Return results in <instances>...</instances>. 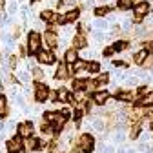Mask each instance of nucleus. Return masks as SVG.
I'll return each mask as SVG.
<instances>
[{"mask_svg": "<svg viewBox=\"0 0 153 153\" xmlns=\"http://www.w3.org/2000/svg\"><path fill=\"white\" fill-rule=\"evenodd\" d=\"M40 18H42V20H46V22H56V20H59V16H56L51 9L42 11V13H40Z\"/></svg>", "mask_w": 153, "mask_h": 153, "instance_id": "nucleus-14", "label": "nucleus"}, {"mask_svg": "<svg viewBox=\"0 0 153 153\" xmlns=\"http://www.w3.org/2000/svg\"><path fill=\"white\" fill-rule=\"evenodd\" d=\"M44 42L49 46V48H56V44H59V36H56V33L53 29L46 31L44 33Z\"/></svg>", "mask_w": 153, "mask_h": 153, "instance_id": "nucleus-5", "label": "nucleus"}, {"mask_svg": "<svg viewBox=\"0 0 153 153\" xmlns=\"http://www.w3.org/2000/svg\"><path fill=\"white\" fill-rule=\"evenodd\" d=\"M86 68H88V64H86V62H84L82 59H79V60H76V62H75L73 66H69L71 73H73V71H82V69H86Z\"/></svg>", "mask_w": 153, "mask_h": 153, "instance_id": "nucleus-18", "label": "nucleus"}, {"mask_svg": "<svg viewBox=\"0 0 153 153\" xmlns=\"http://www.w3.org/2000/svg\"><path fill=\"white\" fill-rule=\"evenodd\" d=\"M56 100L59 102H69L71 100V95L68 89H59V93H56Z\"/></svg>", "mask_w": 153, "mask_h": 153, "instance_id": "nucleus-15", "label": "nucleus"}, {"mask_svg": "<svg viewBox=\"0 0 153 153\" xmlns=\"http://www.w3.org/2000/svg\"><path fill=\"white\" fill-rule=\"evenodd\" d=\"M86 84H88V82H84V80H80V79L75 80V89H76V91H82V89L86 88Z\"/></svg>", "mask_w": 153, "mask_h": 153, "instance_id": "nucleus-32", "label": "nucleus"}, {"mask_svg": "<svg viewBox=\"0 0 153 153\" xmlns=\"http://www.w3.org/2000/svg\"><path fill=\"white\" fill-rule=\"evenodd\" d=\"M71 46H73V49H84V48H86V36H84L82 33L75 35V36H73Z\"/></svg>", "mask_w": 153, "mask_h": 153, "instance_id": "nucleus-10", "label": "nucleus"}, {"mask_svg": "<svg viewBox=\"0 0 153 153\" xmlns=\"http://www.w3.org/2000/svg\"><path fill=\"white\" fill-rule=\"evenodd\" d=\"M64 60H66V64H68V66H73L76 60H79L76 49H73V48H71V49H68V51H66V55H64Z\"/></svg>", "mask_w": 153, "mask_h": 153, "instance_id": "nucleus-12", "label": "nucleus"}, {"mask_svg": "<svg viewBox=\"0 0 153 153\" xmlns=\"http://www.w3.org/2000/svg\"><path fill=\"white\" fill-rule=\"evenodd\" d=\"M7 149H9V153H18L22 149V139H20V135L18 137H13L9 142H7Z\"/></svg>", "mask_w": 153, "mask_h": 153, "instance_id": "nucleus-6", "label": "nucleus"}, {"mask_svg": "<svg viewBox=\"0 0 153 153\" xmlns=\"http://www.w3.org/2000/svg\"><path fill=\"white\" fill-rule=\"evenodd\" d=\"M95 27H97V31H104L106 27H108V22L104 20V18H97V20H95V24H93Z\"/></svg>", "mask_w": 153, "mask_h": 153, "instance_id": "nucleus-26", "label": "nucleus"}, {"mask_svg": "<svg viewBox=\"0 0 153 153\" xmlns=\"http://www.w3.org/2000/svg\"><path fill=\"white\" fill-rule=\"evenodd\" d=\"M73 100H76V102H84L86 100V91L82 89V91H76L75 95H73Z\"/></svg>", "mask_w": 153, "mask_h": 153, "instance_id": "nucleus-28", "label": "nucleus"}, {"mask_svg": "<svg viewBox=\"0 0 153 153\" xmlns=\"http://www.w3.org/2000/svg\"><path fill=\"white\" fill-rule=\"evenodd\" d=\"M4 7V0H0V9H2Z\"/></svg>", "mask_w": 153, "mask_h": 153, "instance_id": "nucleus-42", "label": "nucleus"}, {"mask_svg": "<svg viewBox=\"0 0 153 153\" xmlns=\"http://www.w3.org/2000/svg\"><path fill=\"white\" fill-rule=\"evenodd\" d=\"M128 153H135V151H128Z\"/></svg>", "mask_w": 153, "mask_h": 153, "instance_id": "nucleus-43", "label": "nucleus"}, {"mask_svg": "<svg viewBox=\"0 0 153 153\" xmlns=\"http://www.w3.org/2000/svg\"><path fill=\"white\" fill-rule=\"evenodd\" d=\"M108 13H109V7H97V9H95V15H97L99 18L104 16V15H108Z\"/></svg>", "mask_w": 153, "mask_h": 153, "instance_id": "nucleus-29", "label": "nucleus"}, {"mask_svg": "<svg viewBox=\"0 0 153 153\" xmlns=\"http://www.w3.org/2000/svg\"><path fill=\"white\" fill-rule=\"evenodd\" d=\"M7 115V99L4 95H0V117H6Z\"/></svg>", "mask_w": 153, "mask_h": 153, "instance_id": "nucleus-19", "label": "nucleus"}, {"mask_svg": "<svg viewBox=\"0 0 153 153\" xmlns=\"http://www.w3.org/2000/svg\"><path fill=\"white\" fill-rule=\"evenodd\" d=\"M144 51L149 55V53H153V40H148V42H144Z\"/></svg>", "mask_w": 153, "mask_h": 153, "instance_id": "nucleus-33", "label": "nucleus"}, {"mask_svg": "<svg viewBox=\"0 0 153 153\" xmlns=\"http://www.w3.org/2000/svg\"><path fill=\"white\" fill-rule=\"evenodd\" d=\"M148 56H149V55H148L144 49H140V51H137V53H135V56H133V60H135V64H144Z\"/></svg>", "mask_w": 153, "mask_h": 153, "instance_id": "nucleus-16", "label": "nucleus"}, {"mask_svg": "<svg viewBox=\"0 0 153 153\" xmlns=\"http://www.w3.org/2000/svg\"><path fill=\"white\" fill-rule=\"evenodd\" d=\"M56 119H59V113H51V111H48L46 117H44V120L48 124H56Z\"/></svg>", "mask_w": 153, "mask_h": 153, "instance_id": "nucleus-23", "label": "nucleus"}, {"mask_svg": "<svg viewBox=\"0 0 153 153\" xmlns=\"http://www.w3.org/2000/svg\"><path fill=\"white\" fill-rule=\"evenodd\" d=\"M40 46H42V36L38 35L36 31H31L29 35H27V51L29 53H40L42 49H40Z\"/></svg>", "mask_w": 153, "mask_h": 153, "instance_id": "nucleus-1", "label": "nucleus"}, {"mask_svg": "<svg viewBox=\"0 0 153 153\" xmlns=\"http://www.w3.org/2000/svg\"><path fill=\"white\" fill-rule=\"evenodd\" d=\"M111 53H113V49H106V51H104V55H106V56H109Z\"/></svg>", "mask_w": 153, "mask_h": 153, "instance_id": "nucleus-41", "label": "nucleus"}, {"mask_svg": "<svg viewBox=\"0 0 153 153\" xmlns=\"http://www.w3.org/2000/svg\"><path fill=\"white\" fill-rule=\"evenodd\" d=\"M69 66L68 64H59V66H56V73H55V76H56V79H59V80H66L68 79V76H69Z\"/></svg>", "mask_w": 153, "mask_h": 153, "instance_id": "nucleus-7", "label": "nucleus"}, {"mask_svg": "<svg viewBox=\"0 0 153 153\" xmlns=\"http://www.w3.org/2000/svg\"><path fill=\"white\" fill-rule=\"evenodd\" d=\"M139 133H140V126L139 124H133L131 129H129V139H137Z\"/></svg>", "mask_w": 153, "mask_h": 153, "instance_id": "nucleus-27", "label": "nucleus"}, {"mask_svg": "<svg viewBox=\"0 0 153 153\" xmlns=\"http://www.w3.org/2000/svg\"><path fill=\"white\" fill-rule=\"evenodd\" d=\"M140 0H119V7L120 9H129L131 6H137Z\"/></svg>", "mask_w": 153, "mask_h": 153, "instance_id": "nucleus-17", "label": "nucleus"}, {"mask_svg": "<svg viewBox=\"0 0 153 153\" xmlns=\"http://www.w3.org/2000/svg\"><path fill=\"white\" fill-rule=\"evenodd\" d=\"M108 99H109V93H108V91H97V93L93 95V102H95V104H99V106L106 104Z\"/></svg>", "mask_w": 153, "mask_h": 153, "instance_id": "nucleus-13", "label": "nucleus"}, {"mask_svg": "<svg viewBox=\"0 0 153 153\" xmlns=\"http://www.w3.org/2000/svg\"><path fill=\"white\" fill-rule=\"evenodd\" d=\"M16 76H18V80H22V82H27L31 79V75H29V69L27 66L20 64V66H16Z\"/></svg>", "mask_w": 153, "mask_h": 153, "instance_id": "nucleus-9", "label": "nucleus"}, {"mask_svg": "<svg viewBox=\"0 0 153 153\" xmlns=\"http://www.w3.org/2000/svg\"><path fill=\"white\" fill-rule=\"evenodd\" d=\"M75 4V0H60V7H71Z\"/></svg>", "mask_w": 153, "mask_h": 153, "instance_id": "nucleus-36", "label": "nucleus"}, {"mask_svg": "<svg viewBox=\"0 0 153 153\" xmlns=\"http://www.w3.org/2000/svg\"><path fill=\"white\" fill-rule=\"evenodd\" d=\"M9 66H11V68H16V66H18V64H16V56H15V55H11V56H9Z\"/></svg>", "mask_w": 153, "mask_h": 153, "instance_id": "nucleus-37", "label": "nucleus"}, {"mask_svg": "<svg viewBox=\"0 0 153 153\" xmlns=\"http://www.w3.org/2000/svg\"><path fill=\"white\" fill-rule=\"evenodd\" d=\"M128 46H129L128 42H124V40H120V42H117V44H115V48H113V49H115V51H122V49H126Z\"/></svg>", "mask_w": 153, "mask_h": 153, "instance_id": "nucleus-31", "label": "nucleus"}, {"mask_svg": "<svg viewBox=\"0 0 153 153\" xmlns=\"http://www.w3.org/2000/svg\"><path fill=\"white\" fill-rule=\"evenodd\" d=\"M117 99H119L120 102H131L133 95H131L129 91H122V93H119V95H117Z\"/></svg>", "mask_w": 153, "mask_h": 153, "instance_id": "nucleus-24", "label": "nucleus"}, {"mask_svg": "<svg viewBox=\"0 0 153 153\" xmlns=\"http://www.w3.org/2000/svg\"><path fill=\"white\" fill-rule=\"evenodd\" d=\"M18 135L29 139V137L33 135V124H31V122H22L20 126H18Z\"/></svg>", "mask_w": 153, "mask_h": 153, "instance_id": "nucleus-8", "label": "nucleus"}, {"mask_svg": "<svg viewBox=\"0 0 153 153\" xmlns=\"http://www.w3.org/2000/svg\"><path fill=\"white\" fill-rule=\"evenodd\" d=\"M38 62H42V64H53L55 62V55L51 51H40L38 53Z\"/></svg>", "mask_w": 153, "mask_h": 153, "instance_id": "nucleus-11", "label": "nucleus"}, {"mask_svg": "<svg viewBox=\"0 0 153 153\" xmlns=\"http://www.w3.org/2000/svg\"><path fill=\"white\" fill-rule=\"evenodd\" d=\"M133 11H135V20L139 22V20H142V18L149 13V4L148 2H139Z\"/></svg>", "mask_w": 153, "mask_h": 153, "instance_id": "nucleus-3", "label": "nucleus"}, {"mask_svg": "<svg viewBox=\"0 0 153 153\" xmlns=\"http://www.w3.org/2000/svg\"><path fill=\"white\" fill-rule=\"evenodd\" d=\"M137 106H153V91H151V93H148L142 100H139V102H137Z\"/></svg>", "mask_w": 153, "mask_h": 153, "instance_id": "nucleus-21", "label": "nucleus"}, {"mask_svg": "<svg viewBox=\"0 0 153 153\" xmlns=\"http://www.w3.org/2000/svg\"><path fill=\"white\" fill-rule=\"evenodd\" d=\"M79 15H80L79 9H69V11L66 13V20H68V22H73V20H76V18H79Z\"/></svg>", "mask_w": 153, "mask_h": 153, "instance_id": "nucleus-22", "label": "nucleus"}, {"mask_svg": "<svg viewBox=\"0 0 153 153\" xmlns=\"http://www.w3.org/2000/svg\"><path fill=\"white\" fill-rule=\"evenodd\" d=\"M86 71H89V73H100V64L99 62H88Z\"/></svg>", "mask_w": 153, "mask_h": 153, "instance_id": "nucleus-25", "label": "nucleus"}, {"mask_svg": "<svg viewBox=\"0 0 153 153\" xmlns=\"http://www.w3.org/2000/svg\"><path fill=\"white\" fill-rule=\"evenodd\" d=\"M79 144H80V149H82L84 153H89V151L93 149V137L88 135V133H84V135L79 139Z\"/></svg>", "mask_w": 153, "mask_h": 153, "instance_id": "nucleus-4", "label": "nucleus"}, {"mask_svg": "<svg viewBox=\"0 0 153 153\" xmlns=\"http://www.w3.org/2000/svg\"><path fill=\"white\" fill-rule=\"evenodd\" d=\"M144 115L148 119H153V106H146V109H144Z\"/></svg>", "mask_w": 153, "mask_h": 153, "instance_id": "nucleus-35", "label": "nucleus"}, {"mask_svg": "<svg viewBox=\"0 0 153 153\" xmlns=\"http://www.w3.org/2000/svg\"><path fill=\"white\" fill-rule=\"evenodd\" d=\"M33 75H35V79H36V80H40L42 76H44V71H42V69H38V68H33Z\"/></svg>", "mask_w": 153, "mask_h": 153, "instance_id": "nucleus-34", "label": "nucleus"}, {"mask_svg": "<svg viewBox=\"0 0 153 153\" xmlns=\"http://www.w3.org/2000/svg\"><path fill=\"white\" fill-rule=\"evenodd\" d=\"M48 97H49V89H48V86L42 84V82H36V84H35V99H36L38 102H46Z\"/></svg>", "mask_w": 153, "mask_h": 153, "instance_id": "nucleus-2", "label": "nucleus"}, {"mask_svg": "<svg viewBox=\"0 0 153 153\" xmlns=\"http://www.w3.org/2000/svg\"><path fill=\"white\" fill-rule=\"evenodd\" d=\"M108 79H109V75H108V73H100V75L97 76V82H99V86H100V84H106V82H108Z\"/></svg>", "mask_w": 153, "mask_h": 153, "instance_id": "nucleus-30", "label": "nucleus"}, {"mask_svg": "<svg viewBox=\"0 0 153 153\" xmlns=\"http://www.w3.org/2000/svg\"><path fill=\"white\" fill-rule=\"evenodd\" d=\"M142 66H144V68H151V66H153V56H148L146 62H144Z\"/></svg>", "mask_w": 153, "mask_h": 153, "instance_id": "nucleus-38", "label": "nucleus"}, {"mask_svg": "<svg viewBox=\"0 0 153 153\" xmlns=\"http://www.w3.org/2000/svg\"><path fill=\"white\" fill-rule=\"evenodd\" d=\"M56 22H59V24H66L68 20H66V15H60L59 16V20H56Z\"/></svg>", "mask_w": 153, "mask_h": 153, "instance_id": "nucleus-40", "label": "nucleus"}, {"mask_svg": "<svg viewBox=\"0 0 153 153\" xmlns=\"http://www.w3.org/2000/svg\"><path fill=\"white\" fill-rule=\"evenodd\" d=\"M16 9H18V6L13 2V4L9 6V9H7V11H9V15H15V13H16Z\"/></svg>", "mask_w": 153, "mask_h": 153, "instance_id": "nucleus-39", "label": "nucleus"}, {"mask_svg": "<svg viewBox=\"0 0 153 153\" xmlns=\"http://www.w3.org/2000/svg\"><path fill=\"white\" fill-rule=\"evenodd\" d=\"M24 146H26V149H36L38 148V140L35 137H29V139L24 140Z\"/></svg>", "mask_w": 153, "mask_h": 153, "instance_id": "nucleus-20", "label": "nucleus"}]
</instances>
